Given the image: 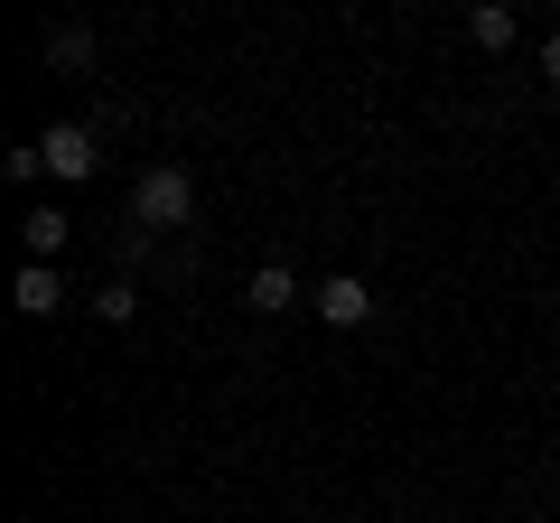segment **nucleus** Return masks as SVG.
I'll use <instances>...</instances> for the list:
<instances>
[{
    "instance_id": "nucleus-1",
    "label": "nucleus",
    "mask_w": 560,
    "mask_h": 523,
    "mask_svg": "<svg viewBox=\"0 0 560 523\" xmlns=\"http://www.w3.org/2000/svg\"><path fill=\"white\" fill-rule=\"evenodd\" d=\"M131 224H140V234H178V224H197V178H187V168H150V178L131 187Z\"/></svg>"
},
{
    "instance_id": "nucleus-2",
    "label": "nucleus",
    "mask_w": 560,
    "mask_h": 523,
    "mask_svg": "<svg viewBox=\"0 0 560 523\" xmlns=\"http://www.w3.org/2000/svg\"><path fill=\"white\" fill-rule=\"evenodd\" d=\"M38 160H47V178H66V187H75V178H94V168H103L94 121H47V131H38Z\"/></svg>"
},
{
    "instance_id": "nucleus-3",
    "label": "nucleus",
    "mask_w": 560,
    "mask_h": 523,
    "mask_svg": "<svg viewBox=\"0 0 560 523\" xmlns=\"http://www.w3.org/2000/svg\"><path fill=\"white\" fill-rule=\"evenodd\" d=\"M243 309H261V318H290V309H308V290H300V271H290V262H261L253 281H243Z\"/></svg>"
},
{
    "instance_id": "nucleus-4",
    "label": "nucleus",
    "mask_w": 560,
    "mask_h": 523,
    "mask_svg": "<svg viewBox=\"0 0 560 523\" xmlns=\"http://www.w3.org/2000/svg\"><path fill=\"white\" fill-rule=\"evenodd\" d=\"M308 309H318L327 327H364V318H374V290H364L355 271H337V281H318V290H308Z\"/></svg>"
},
{
    "instance_id": "nucleus-5",
    "label": "nucleus",
    "mask_w": 560,
    "mask_h": 523,
    "mask_svg": "<svg viewBox=\"0 0 560 523\" xmlns=\"http://www.w3.org/2000/svg\"><path fill=\"white\" fill-rule=\"evenodd\" d=\"M10 309H20V318H57V309H66L57 262H20V281H10Z\"/></svg>"
},
{
    "instance_id": "nucleus-6",
    "label": "nucleus",
    "mask_w": 560,
    "mask_h": 523,
    "mask_svg": "<svg viewBox=\"0 0 560 523\" xmlns=\"http://www.w3.org/2000/svg\"><path fill=\"white\" fill-rule=\"evenodd\" d=\"M467 38H477V47H495V57H504V47L523 38V20H514V0H477V10H467Z\"/></svg>"
},
{
    "instance_id": "nucleus-7",
    "label": "nucleus",
    "mask_w": 560,
    "mask_h": 523,
    "mask_svg": "<svg viewBox=\"0 0 560 523\" xmlns=\"http://www.w3.org/2000/svg\"><path fill=\"white\" fill-rule=\"evenodd\" d=\"M20 243H28V262H57V253H66V216H57V206H28V216H20Z\"/></svg>"
},
{
    "instance_id": "nucleus-8",
    "label": "nucleus",
    "mask_w": 560,
    "mask_h": 523,
    "mask_svg": "<svg viewBox=\"0 0 560 523\" xmlns=\"http://www.w3.org/2000/svg\"><path fill=\"white\" fill-rule=\"evenodd\" d=\"M47 66H75V75H84V66H94V28H84V20L47 28Z\"/></svg>"
},
{
    "instance_id": "nucleus-9",
    "label": "nucleus",
    "mask_w": 560,
    "mask_h": 523,
    "mask_svg": "<svg viewBox=\"0 0 560 523\" xmlns=\"http://www.w3.org/2000/svg\"><path fill=\"white\" fill-rule=\"evenodd\" d=\"M94 318H103V327H131V318H140V290H131V281H103V290H94Z\"/></svg>"
},
{
    "instance_id": "nucleus-10",
    "label": "nucleus",
    "mask_w": 560,
    "mask_h": 523,
    "mask_svg": "<svg viewBox=\"0 0 560 523\" xmlns=\"http://www.w3.org/2000/svg\"><path fill=\"white\" fill-rule=\"evenodd\" d=\"M541 75H551V84H560V38H541Z\"/></svg>"
}]
</instances>
